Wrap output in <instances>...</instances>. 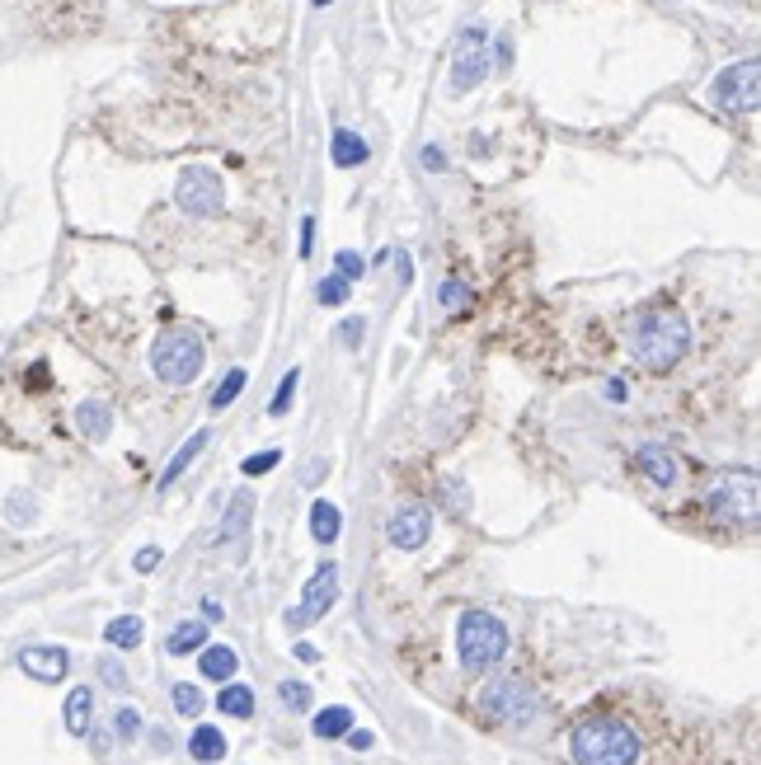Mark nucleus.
I'll return each mask as SVG.
<instances>
[{
	"label": "nucleus",
	"instance_id": "obj_1",
	"mask_svg": "<svg viewBox=\"0 0 761 765\" xmlns=\"http://www.w3.org/2000/svg\"><path fill=\"white\" fill-rule=\"evenodd\" d=\"M574 765H635L639 761V733L621 719H588L569 737Z\"/></svg>",
	"mask_w": 761,
	"mask_h": 765
},
{
	"label": "nucleus",
	"instance_id": "obj_2",
	"mask_svg": "<svg viewBox=\"0 0 761 765\" xmlns=\"http://www.w3.org/2000/svg\"><path fill=\"white\" fill-rule=\"evenodd\" d=\"M691 348V324L677 315V310H649L644 320L635 324V357L653 371L677 367Z\"/></svg>",
	"mask_w": 761,
	"mask_h": 765
},
{
	"label": "nucleus",
	"instance_id": "obj_3",
	"mask_svg": "<svg viewBox=\"0 0 761 765\" xmlns=\"http://www.w3.org/2000/svg\"><path fill=\"white\" fill-rule=\"evenodd\" d=\"M456 648H461V667L466 672H489L508 653V625L489 611H466L461 615V629H456Z\"/></svg>",
	"mask_w": 761,
	"mask_h": 765
},
{
	"label": "nucleus",
	"instance_id": "obj_4",
	"mask_svg": "<svg viewBox=\"0 0 761 765\" xmlns=\"http://www.w3.org/2000/svg\"><path fill=\"white\" fill-rule=\"evenodd\" d=\"M202 362H207V352H202V338L188 334V329H165L156 338V352H151V367L165 385H188L198 381Z\"/></svg>",
	"mask_w": 761,
	"mask_h": 765
},
{
	"label": "nucleus",
	"instance_id": "obj_5",
	"mask_svg": "<svg viewBox=\"0 0 761 765\" xmlns=\"http://www.w3.org/2000/svg\"><path fill=\"white\" fill-rule=\"evenodd\" d=\"M705 507L719 521H743V526H752L757 521V475L752 470H724L710 484V493H705Z\"/></svg>",
	"mask_w": 761,
	"mask_h": 765
},
{
	"label": "nucleus",
	"instance_id": "obj_6",
	"mask_svg": "<svg viewBox=\"0 0 761 765\" xmlns=\"http://www.w3.org/2000/svg\"><path fill=\"white\" fill-rule=\"evenodd\" d=\"M480 709L498 723H527L531 714H536V690H531L522 676H498V681L484 686Z\"/></svg>",
	"mask_w": 761,
	"mask_h": 765
},
{
	"label": "nucleus",
	"instance_id": "obj_7",
	"mask_svg": "<svg viewBox=\"0 0 761 765\" xmlns=\"http://www.w3.org/2000/svg\"><path fill=\"white\" fill-rule=\"evenodd\" d=\"M174 202H179V212H188V216H217L226 193H221V179L212 169L188 165L184 174H179V184H174Z\"/></svg>",
	"mask_w": 761,
	"mask_h": 765
},
{
	"label": "nucleus",
	"instance_id": "obj_8",
	"mask_svg": "<svg viewBox=\"0 0 761 765\" xmlns=\"http://www.w3.org/2000/svg\"><path fill=\"white\" fill-rule=\"evenodd\" d=\"M715 99H719V108H729V113H752L757 99H761V62L757 57H747V62L729 66V71H719Z\"/></svg>",
	"mask_w": 761,
	"mask_h": 765
},
{
	"label": "nucleus",
	"instance_id": "obj_9",
	"mask_svg": "<svg viewBox=\"0 0 761 765\" xmlns=\"http://www.w3.org/2000/svg\"><path fill=\"white\" fill-rule=\"evenodd\" d=\"M334 601H339V564H320L311 573V582H306V592H301V606H292V611H287V625L306 629L311 620H320Z\"/></svg>",
	"mask_w": 761,
	"mask_h": 765
},
{
	"label": "nucleus",
	"instance_id": "obj_10",
	"mask_svg": "<svg viewBox=\"0 0 761 765\" xmlns=\"http://www.w3.org/2000/svg\"><path fill=\"white\" fill-rule=\"evenodd\" d=\"M484 76H489V52H484V29L475 24V29L461 33V52H456V66H451V90L466 94Z\"/></svg>",
	"mask_w": 761,
	"mask_h": 765
},
{
	"label": "nucleus",
	"instance_id": "obj_11",
	"mask_svg": "<svg viewBox=\"0 0 761 765\" xmlns=\"http://www.w3.org/2000/svg\"><path fill=\"white\" fill-rule=\"evenodd\" d=\"M428 531H433V512L423 503L395 507L390 521H386V540L395 550H423V545H428Z\"/></svg>",
	"mask_w": 761,
	"mask_h": 765
},
{
	"label": "nucleus",
	"instance_id": "obj_12",
	"mask_svg": "<svg viewBox=\"0 0 761 765\" xmlns=\"http://www.w3.org/2000/svg\"><path fill=\"white\" fill-rule=\"evenodd\" d=\"M19 667L33 676V681H62L66 672H71V653L66 648H47V643H33V648H24L19 653Z\"/></svg>",
	"mask_w": 761,
	"mask_h": 765
},
{
	"label": "nucleus",
	"instance_id": "obj_13",
	"mask_svg": "<svg viewBox=\"0 0 761 765\" xmlns=\"http://www.w3.org/2000/svg\"><path fill=\"white\" fill-rule=\"evenodd\" d=\"M635 460H639V470H644V479H649V484H658V489H668L672 479H677V456H672L668 446L644 442Z\"/></svg>",
	"mask_w": 761,
	"mask_h": 765
},
{
	"label": "nucleus",
	"instance_id": "obj_14",
	"mask_svg": "<svg viewBox=\"0 0 761 765\" xmlns=\"http://www.w3.org/2000/svg\"><path fill=\"white\" fill-rule=\"evenodd\" d=\"M249 517H254V493H249V489H240V493H235V498H231V507H226V517H221V531H217V540H221V545H231V540H240V536H245Z\"/></svg>",
	"mask_w": 761,
	"mask_h": 765
},
{
	"label": "nucleus",
	"instance_id": "obj_15",
	"mask_svg": "<svg viewBox=\"0 0 761 765\" xmlns=\"http://www.w3.org/2000/svg\"><path fill=\"white\" fill-rule=\"evenodd\" d=\"M329 155H334V165H339V169H358V165H367L372 146H367L358 132L339 127V132H334V141H329Z\"/></svg>",
	"mask_w": 761,
	"mask_h": 765
},
{
	"label": "nucleus",
	"instance_id": "obj_16",
	"mask_svg": "<svg viewBox=\"0 0 761 765\" xmlns=\"http://www.w3.org/2000/svg\"><path fill=\"white\" fill-rule=\"evenodd\" d=\"M188 756H193V761H202V765L221 761V756H226V733H221V728H212V723H198V728H193V737H188Z\"/></svg>",
	"mask_w": 761,
	"mask_h": 765
},
{
	"label": "nucleus",
	"instance_id": "obj_17",
	"mask_svg": "<svg viewBox=\"0 0 761 765\" xmlns=\"http://www.w3.org/2000/svg\"><path fill=\"white\" fill-rule=\"evenodd\" d=\"M198 667H202V676H212V681H231L235 667H240V658H235V648H226V643H212V648L202 643Z\"/></svg>",
	"mask_w": 761,
	"mask_h": 765
},
{
	"label": "nucleus",
	"instance_id": "obj_18",
	"mask_svg": "<svg viewBox=\"0 0 761 765\" xmlns=\"http://www.w3.org/2000/svg\"><path fill=\"white\" fill-rule=\"evenodd\" d=\"M76 423H80V432H85L90 442H104L109 428H113V409L104 404V399H85V404L76 409Z\"/></svg>",
	"mask_w": 761,
	"mask_h": 765
},
{
	"label": "nucleus",
	"instance_id": "obj_19",
	"mask_svg": "<svg viewBox=\"0 0 761 765\" xmlns=\"http://www.w3.org/2000/svg\"><path fill=\"white\" fill-rule=\"evenodd\" d=\"M90 714H94L90 686H76L71 695H66V733H71V737H85V733H90Z\"/></svg>",
	"mask_w": 761,
	"mask_h": 765
},
{
	"label": "nucleus",
	"instance_id": "obj_20",
	"mask_svg": "<svg viewBox=\"0 0 761 765\" xmlns=\"http://www.w3.org/2000/svg\"><path fill=\"white\" fill-rule=\"evenodd\" d=\"M202 643H207V625H202V620H184V625L170 629L165 648H170L174 658H188V653H198Z\"/></svg>",
	"mask_w": 761,
	"mask_h": 765
},
{
	"label": "nucleus",
	"instance_id": "obj_21",
	"mask_svg": "<svg viewBox=\"0 0 761 765\" xmlns=\"http://www.w3.org/2000/svg\"><path fill=\"white\" fill-rule=\"evenodd\" d=\"M339 531H343L339 507H334V503H315L311 507V536L320 540V545H334V540H339Z\"/></svg>",
	"mask_w": 761,
	"mask_h": 765
},
{
	"label": "nucleus",
	"instance_id": "obj_22",
	"mask_svg": "<svg viewBox=\"0 0 761 765\" xmlns=\"http://www.w3.org/2000/svg\"><path fill=\"white\" fill-rule=\"evenodd\" d=\"M207 437H212V432H193V437H188V442L179 446V456H174L170 465H165V475H160V489H170L174 479H179V475H184V470H188V465L198 460V451H202V446H207Z\"/></svg>",
	"mask_w": 761,
	"mask_h": 765
},
{
	"label": "nucleus",
	"instance_id": "obj_23",
	"mask_svg": "<svg viewBox=\"0 0 761 765\" xmlns=\"http://www.w3.org/2000/svg\"><path fill=\"white\" fill-rule=\"evenodd\" d=\"M217 709H221V714H231V719H249V714H254V690L226 681V686H221V695H217Z\"/></svg>",
	"mask_w": 761,
	"mask_h": 765
},
{
	"label": "nucleus",
	"instance_id": "obj_24",
	"mask_svg": "<svg viewBox=\"0 0 761 765\" xmlns=\"http://www.w3.org/2000/svg\"><path fill=\"white\" fill-rule=\"evenodd\" d=\"M104 639H109L113 648H137V643L146 639V625H141L137 615H118V620L104 625Z\"/></svg>",
	"mask_w": 761,
	"mask_h": 765
},
{
	"label": "nucleus",
	"instance_id": "obj_25",
	"mask_svg": "<svg viewBox=\"0 0 761 765\" xmlns=\"http://www.w3.org/2000/svg\"><path fill=\"white\" fill-rule=\"evenodd\" d=\"M311 728H315V737H325V742H334V737H343L348 728H353V714L343 709V704H329L325 714H315L311 719Z\"/></svg>",
	"mask_w": 761,
	"mask_h": 765
},
{
	"label": "nucleus",
	"instance_id": "obj_26",
	"mask_svg": "<svg viewBox=\"0 0 761 765\" xmlns=\"http://www.w3.org/2000/svg\"><path fill=\"white\" fill-rule=\"evenodd\" d=\"M240 390H245V371L235 367V371H226V376H221L217 395L207 399V404H212V409H231V404H235V395H240Z\"/></svg>",
	"mask_w": 761,
	"mask_h": 765
},
{
	"label": "nucleus",
	"instance_id": "obj_27",
	"mask_svg": "<svg viewBox=\"0 0 761 765\" xmlns=\"http://www.w3.org/2000/svg\"><path fill=\"white\" fill-rule=\"evenodd\" d=\"M278 700L287 704V709H296V714H306V709H311V686H306V681H282Z\"/></svg>",
	"mask_w": 761,
	"mask_h": 765
},
{
	"label": "nucleus",
	"instance_id": "obj_28",
	"mask_svg": "<svg viewBox=\"0 0 761 765\" xmlns=\"http://www.w3.org/2000/svg\"><path fill=\"white\" fill-rule=\"evenodd\" d=\"M174 709H179V714H188V719H198V714H202V690L188 686V681H179V686H174Z\"/></svg>",
	"mask_w": 761,
	"mask_h": 765
},
{
	"label": "nucleus",
	"instance_id": "obj_29",
	"mask_svg": "<svg viewBox=\"0 0 761 765\" xmlns=\"http://www.w3.org/2000/svg\"><path fill=\"white\" fill-rule=\"evenodd\" d=\"M296 381H301V371H287V376H282V385H278V395H273V404H268V414H273V418H282V414H287V409H292Z\"/></svg>",
	"mask_w": 761,
	"mask_h": 765
},
{
	"label": "nucleus",
	"instance_id": "obj_30",
	"mask_svg": "<svg viewBox=\"0 0 761 765\" xmlns=\"http://www.w3.org/2000/svg\"><path fill=\"white\" fill-rule=\"evenodd\" d=\"M437 301H442V310H461V306L475 301V291H470L466 282H447V287L437 291Z\"/></svg>",
	"mask_w": 761,
	"mask_h": 765
},
{
	"label": "nucleus",
	"instance_id": "obj_31",
	"mask_svg": "<svg viewBox=\"0 0 761 765\" xmlns=\"http://www.w3.org/2000/svg\"><path fill=\"white\" fill-rule=\"evenodd\" d=\"M348 277H325V282H320V306H343V301H348Z\"/></svg>",
	"mask_w": 761,
	"mask_h": 765
},
{
	"label": "nucleus",
	"instance_id": "obj_32",
	"mask_svg": "<svg viewBox=\"0 0 761 765\" xmlns=\"http://www.w3.org/2000/svg\"><path fill=\"white\" fill-rule=\"evenodd\" d=\"M334 268H339V277H348V282H353V277H362V273H367V259H362L358 249H339V259H334Z\"/></svg>",
	"mask_w": 761,
	"mask_h": 765
},
{
	"label": "nucleus",
	"instance_id": "obj_33",
	"mask_svg": "<svg viewBox=\"0 0 761 765\" xmlns=\"http://www.w3.org/2000/svg\"><path fill=\"white\" fill-rule=\"evenodd\" d=\"M113 728H118V737H137L141 733V714L132 709V704H123V709H118V719H113Z\"/></svg>",
	"mask_w": 761,
	"mask_h": 765
},
{
	"label": "nucleus",
	"instance_id": "obj_34",
	"mask_svg": "<svg viewBox=\"0 0 761 765\" xmlns=\"http://www.w3.org/2000/svg\"><path fill=\"white\" fill-rule=\"evenodd\" d=\"M99 676H104V686H113V690H127V672H123V662H113V658H99Z\"/></svg>",
	"mask_w": 761,
	"mask_h": 765
},
{
	"label": "nucleus",
	"instance_id": "obj_35",
	"mask_svg": "<svg viewBox=\"0 0 761 765\" xmlns=\"http://www.w3.org/2000/svg\"><path fill=\"white\" fill-rule=\"evenodd\" d=\"M278 460H282V451H259V456H249L245 465H240V470H245V475H268V470H273Z\"/></svg>",
	"mask_w": 761,
	"mask_h": 765
},
{
	"label": "nucleus",
	"instance_id": "obj_36",
	"mask_svg": "<svg viewBox=\"0 0 761 765\" xmlns=\"http://www.w3.org/2000/svg\"><path fill=\"white\" fill-rule=\"evenodd\" d=\"M339 334H343V343H348V348H358L362 334H367V320H343Z\"/></svg>",
	"mask_w": 761,
	"mask_h": 765
},
{
	"label": "nucleus",
	"instance_id": "obj_37",
	"mask_svg": "<svg viewBox=\"0 0 761 765\" xmlns=\"http://www.w3.org/2000/svg\"><path fill=\"white\" fill-rule=\"evenodd\" d=\"M343 737H348V747H353V751H367V747H372V742H376V737L367 733V728H348V733H343Z\"/></svg>",
	"mask_w": 761,
	"mask_h": 765
},
{
	"label": "nucleus",
	"instance_id": "obj_38",
	"mask_svg": "<svg viewBox=\"0 0 761 765\" xmlns=\"http://www.w3.org/2000/svg\"><path fill=\"white\" fill-rule=\"evenodd\" d=\"M325 460H311V465H306V470H301V484H306V489H311V484H320V479H325Z\"/></svg>",
	"mask_w": 761,
	"mask_h": 765
},
{
	"label": "nucleus",
	"instance_id": "obj_39",
	"mask_svg": "<svg viewBox=\"0 0 761 765\" xmlns=\"http://www.w3.org/2000/svg\"><path fill=\"white\" fill-rule=\"evenodd\" d=\"M156 568H160V550H156V545L137 554V573H156Z\"/></svg>",
	"mask_w": 761,
	"mask_h": 765
},
{
	"label": "nucleus",
	"instance_id": "obj_40",
	"mask_svg": "<svg viewBox=\"0 0 761 765\" xmlns=\"http://www.w3.org/2000/svg\"><path fill=\"white\" fill-rule=\"evenodd\" d=\"M625 395H630V385H625L621 376H611V381H606V399H611V404H625Z\"/></svg>",
	"mask_w": 761,
	"mask_h": 765
},
{
	"label": "nucleus",
	"instance_id": "obj_41",
	"mask_svg": "<svg viewBox=\"0 0 761 765\" xmlns=\"http://www.w3.org/2000/svg\"><path fill=\"white\" fill-rule=\"evenodd\" d=\"M10 517H15V521H33V498H10Z\"/></svg>",
	"mask_w": 761,
	"mask_h": 765
},
{
	"label": "nucleus",
	"instance_id": "obj_42",
	"mask_svg": "<svg viewBox=\"0 0 761 765\" xmlns=\"http://www.w3.org/2000/svg\"><path fill=\"white\" fill-rule=\"evenodd\" d=\"M423 169H447V155L437 146H423Z\"/></svg>",
	"mask_w": 761,
	"mask_h": 765
},
{
	"label": "nucleus",
	"instance_id": "obj_43",
	"mask_svg": "<svg viewBox=\"0 0 761 765\" xmlns=\"http://www.w3.org/2000/svg\"><path fill=\"white\" fill-rule=\"evenodd\" d=\"M311 240H315V221L306 216V221H301V254H311Z\"/></svg>",
	"mask_w": 761,
	"mask_h": 765
},
{
	"label": "nucleus",
	"instance_id": "obj_44",
	"mask_svg": "<svg viewBox=\"0 0 761 765\" xmlns=\"http://www.w3.org/2000/svg\"><path fill=\"white\" fill-rule=\"evenodd\" d=\"M395 268H400V282H409V277H414V263H409V254H395Z\"/></svg>",
	"mask_w": 761,
	"mask_h": 765
},
{
	"label": "nucleus",
	"instance_id": "obj_45",
	"mask_svg": "<svg viewBox=\"0 0 761 765\" xmlns=\"http://www.w3.org/2000/svg\"><path fill=\"white\" fill-rule=\"evenodd\" d=\"M296 658H301V662H320V653H315L311 643H296Z\"/></svg>",
	"mask_w": 761,
	"mask_h": 765
},
{
	"label": "nucleus",
	"instance_id": "obj_46",
	"mask_svg": "<svg viewBox=\"0 0 761 765\" xmlns=\"http://www.w3.org/2000/svg\"><path fill=\"white\" fill-rule=\"evenodd\" d=\"M202 615H207V620H221V606L207 597V601H202Z\"/></svg>",
	"mask_w": 761,
	"mask_h": 765
},
{
	"label": "nucleus",
	"instance_id": "obj_47",
	"mask_svg": "<svg viewBox=\"0 0 761 765\" xmlns=\"http://www.w3.org/2000/svg\"><path fill=\"white\" fill-rule=\"evenodd\" d=\"M315 5H329V0H315Z\"/></svg>",
	"mask_w": 761,
	"mask_h": 765
}]
</instances>
